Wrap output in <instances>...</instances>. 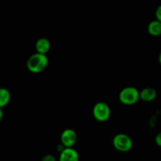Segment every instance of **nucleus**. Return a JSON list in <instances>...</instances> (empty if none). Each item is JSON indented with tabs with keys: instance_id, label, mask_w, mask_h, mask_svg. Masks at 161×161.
<instances>
[{
	"instance_id": "2",
	"label": "nucleus",
	"mask_w": 161,
	"mask_h": 161,
	"mask_svg": "<svg viewBox=\"0 0 161 161\" xmlns=\"http://www.w3.org/2000/svg\"><path fill=\"white\" fill-rule=\"evenodd\" d=\"M119 98L121 103L124 105H135L140 99L139 91L134 86H127L120 91L119 94Z\"/></svg>"
},
{
	"instance_id": "10",
	"label": "nucleus",
	"mask_w": 161,
	"mask_h": 161,
	"mask_svg": "<svg viewBox=\"0 0 161 161\" xmlns=\"http://www.w3.org/2000/svg\"><path fill=\"white\" fill-rule=\"evenodd\" d=\"M11 98L10 92L6 88H0V108L6 106Z\"/></svg>"
},
{
	"instance_id": "3",
	"label": "nucleus",
	"mask_w": 161,
	"mask_h": 161,
	"mask_svg": "<svg viewBox=\"0 0 161 161\" xmlns=\"http://www.w3.org/2000/svg\"><path fill=\"white\" fill-rule=\"evenodd\" d=\"M113 144L116 150L122 153L128 152L133 147L132 139L125 134H118L115 135L113 140Z\"/></svg>"
},
{
	"instance_id": "11",
	"label": "nucleus",
	"mask_w": 161,
	"mask_h": 161,
	"mask_svg": "<svg viewBox=\"0 0 161 161\" xmlns=\"http://www.w3.org/2000/svg\"><path fill=\"white\" fill-rule=\"evenodd\" d=\"M42 161H56V159L51 154H47L42 157Z\"/></svg>"
},
{
	"instance_id": "5",
	"label": "nucleus",
	"mask_w": 161,
	"mask_h": 161,
	"mask_svg": "<svg viewBox=\"0 0 161 161\" xmlns=\"http://www.w3.org/2000/svg\"><path fill=\"white\" fill-rule=\"evenodd\" d=\"M77 141V135L72 129H66L61 133V144L65 148L72 147Z\"/></svg>"
},
{
	"instance_id": "15",
	"label": "nucleus",
	"mask_w": 161,
	"mask_h": 161,
	"mask_svg": "<svg viewBox=\"0 0 161 161\" xmlns=\"http://www.w3.org/2000/svg\"><path fill=\"white\" fill-rule=\"evenodd\" d=\"M158 60H159V63H160V64L161 65V52L160 53V54H159Z\"/></svg>"
},
{
	"instance_id": "7",
	"label": "nucleus",
	"mask_w": 161,
	"mask_h": 161,
	"mask_svg": "<svg viewBox=\"0 0 161 161\" xmlns=\"http://www.w3.org/2000/svg\"><path fill=\"white\" fill-rule=\"evenodd\" d=\"M157 95V93L155 89L152 87H146L144 88L142 91L139 92V97L141 100L143 102H153L156 99Z\"/></svg>"
},
{
	"instance_id": "4",
	"label": "nucleus",
	"mask_w": 161,
	"mask_h": 161,
	"mask_svg": "<svg viewBox=\"0 0 161 161\" xmlns=\"http://www.w3.org/2000/svg\"><path fill=\"white\" fill-rule=\"evenodd\" d=\"M110 108L105 102H100L94 105L93 108V115L95 119L99 122H105L110 117Z\"/></svg>"
},
{
	"instance_id": "9",
	"label": "nucleus",
	"mask_w": 161,
	"mask_h": 161,
	"mask_svg": "<svg viewBox=\"0 0 161 161\" xmlns=\"http://www.w3.org/2000/svg\"><path fill=\"white\" fill-rule=\"evenodd\" d=\"M148 32L152 36H159L161 35V22L158 20L151 21L148 25Z\"/></svg>"
},
{
	"instance_id": "1",
	"label": "nucleus",
	"mask_w": 161,
	"mask_h": 161,
	"mask_svg": "<svg viewBox=\"0 0 161 161\" xmlns=\"http://www.w3.org/2000/svg\"><path fill=\"white\" fill-rule=\"evenodd\" d=\"M48 64V58L47 54L36 52L31 55L27 61V68L32 73H39L42 72Z\"/></svg>"
},
{
	"instance_id": "13",
	"label": "nucleus",
	"mask_w": 161,
	"mask_h": 161,
	"mask_svg": "<svg viewBox=\"0 0 161 161\" xmlns=\"http://www.w3.org/2000/svg\"><path fill=\"white\" fill-rule=\"evenodd\" d=\"M155 142L159 147H161V131L159 132L155 138Z\"/></svg>"
},
{
	"instance_id": "12",
	"label": "nucleus",
	"mask_w": 161,
	"mask_h": 161,
	"mask_svg": "<svg viewBox=\"0 0 161 161\" xmlns=\"http://www.w3.org/2000/svg\"><path fill=\"white\" fill-rule=\"evenodd\" d=\"M155 16L157 20H158L159 21L161 22V5H160V6L157 8V9H156Z\"/></svg>"
},
{
	"instance_id": "8",
	"label": "nucleus",
	"mask_w": 161,
	"mask_h": 161,
	"mask_svg": "<svg viewBox=\"0 0 161 161\" xmlns=\"http://www.w3.org/2000/svg\"><path fill=\"white\" fill-rule=\"evenodd\" d=\"M50 49V42L47 38H40L36 43V50L37 53L47 54Z\"/></svg>"
},
{
	"instance_id": "6",
	"label": "nucleus",
	"mask_w": 161,
	"mask_h": 161,
	"mask_svg": "<svg viewBox=\"0 0 161 161\" xmlns=\"http://www.w3.org/2000/svg\"><path fill=\"white\" fill-rule=\"evenodd\" d=\"M79 153L72 147L64 148L59 156V161H79Z\"/></svg>"
},
{
	"instance_id": "14",
	"label": "nucleus",
	"mask_w": 161,
	"mask_h": 161,
	"mask_svg": "<svg viewBox=\"0 0 161 161\" xmlns=\"http://www.w3.org/2000/svg\"><path fill=\"white\" fill-rule=\"evenodd\" d=\"M3 108H0V122L2 121V119H3Z\"/></svg>"
}]
</instances>
